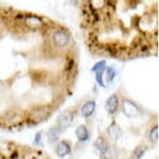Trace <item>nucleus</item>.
<instances>
[{"label":"nucleus","mask_w":159,"mask_h":159,"mask_svg":"<svg viewBox=\"0 0 159 159\" xmlns=\"http://www.w3.org/2000/svg\"><path fill=\"white\" fill-rule=\"evenodd\" d=\"M105 63H105V61L99 62V63H98L97 64H95V65L93 66V68H92V71H97L98 69H101V68H102L104 67Z\"/></svg>","instance_id":"4468645a"},{"label":"nucleus","mask_w":159,"mask_h":159,"mask_svg":"<svg viewBox=\"0 0 159 159\" xmlns=\"http://www.w3.org/2000/svg\"><path fill=\"white\" fill-rule=\"evenodd\" d=\"M76 135L80 141H86L89 138V131L84 126H79L76 130Z\"/></svg>","instance_id":"423d86ee"},{"label":"nucleus","mask_w":159,"mask_h":159,"mask_svg":"<svg viewBox=\"0 0 159 159\" xmlns=\"http://www.w3.org/2000/svg\"><path fill=\"white\" fill-rule=\"evenodd\" d=\"M52 41L57 47L65 48L69 42V36L65 32L57 30L52 34Z\"/></svg>","instance_id":"f257e3e1"},{"label":"nucleus","mask_w":159,"mask_h":159,"mask_svg":"<svg viewBox=\"0 0 159 159\" xmlns=\"http://www.w3.org/2000/svg\"><path fill=\"white\" fill-rule=\"evenodd\" d=\"M150 138H151L152 141H157L158 139V128L155 127V128L152 130L150 133Z\"/></svg>","instance_id":"9b49d317"},{"label":"nucleus","mask_w":159,"mask_h":159,"mask_svg":"<svg viewBox=\"0 0 159 159\" xmlns=\"http://www.w3.org/2000/svg\"><path fill=\"white\" fill-rule=\"evenodd\" d=\"M48 138L49 139V141L53 142L56 141L58 139L59 136H60V130L58 128H51L49 129V131L48 132Z\"/></svg>","instance_id":"1a4fd4ad"},{"label":"nucleus","mask_w":159,"mask_h":159,"mask_svg":"<svg viewBox=\"0 0 159 159\" xmlns=\"http://www.w3.org/2000/svg\"><path fill=\"white\" fill-rule=\"evenodd\" d=\"M72 119H73V116L70 113L65 112V113H63L58 117L57 123L61 128H68V126L70 125L71 123H72Z\"/></svg>","instance_id":"f03ea898"},{"label":"nucleus","mask_w":159,"mask_h":159,"mask_svg":"<svg viewBox=\"0 0 159 159\" xmlns=\"http://www.w3.org/2000/svg\"><path fill=\"white\" fill-rule=\"evenodd\" d=\"M95 110V102H88L82 108V113L84 117H89L93 114V112Z\"/></svg>","instance_id":"0eeeda50"},{"label":"nucleus","mask_w":159,"mask_h":159,"mask_svg":"<svg viewBox=\"0 0 159 159\" xmlns=\"http://www.w3.org/2000/svg\"><path fill=\"white\" fill-rule=\"evenodd\" d=\"M94 145L96 146V148L98 149L99 151L102 152V153H105L107 152L108 147H107V144L106 143V142L102 139V138H98L95 142Z\"/></svg>","instance_id":"9d476101"},{"label":"nucleus","mask_w":159,"mask_h":159,"mask_svg":"<svg viewBox=\"0 0 159 159\" xmlns=\"http://www.w3.org/2000/svg\"><path fill=\"white\" fill-rule=\"evenodd\" d=\"M57 152L61 157L66 156V155H68L70 152V147L65 142H62L61 143H59L58 147H57Z\"/></svg>","instance_id":"6e6552de"},{"label":"nucleus","mask_w":159,"mask_h":159,"mask_svg":"<svg viewBox=\"0 0 159 159\" xmlns=\"http://www.w3.org/2000/svg\"><path fill=\"white\" fill-rule=\"evenodd\" d=\"M115 77V71L112 69V68H108L107 70V81L110 82L112 81L113 78Z\"/></svg>","instance_id":"f8f14e48"},{"label":"nucleus","mask_w":159,"mask_h":159,"mask_svg":"<svg viewBox=\"0 0 159 159\" xmlns=\"http://www.w3.org/2000/svg\"><path fill=\"white\" fill-rule=\"evenodd\" d=\"M102 69H99V71L97 73V81L98 83L100 85H102V87H104V84L102 83Z\"/></svg>","instance_id":"ddd939ff"},{"label":"nucleus","mask_w":159,"mask_h":159,"mask_svg":"<svg viewBox=\"0 0 159 159\" xmlns=\"http://www.w3.org/2000/svg\"><path fill=\"white\" fill-rule=\"evenodd\" d=\"M123 111L128 117H133V116L138 114V107L131 102H125V103L123 105Z\"/></svg>","instance_id":"7ed1b4c3"},{"label":"nucleus","mask_w":159,"mask_h":159,"mask_svg":"<svg viewBox=\"0 0 159 159\" xmlns=\"http://www.w3.org/2000/svg\"><path fill=\"white\" fill-rule=\"evenodd\" d=\"M41 138H42L41 133H37V135L35 136V138H34V143L36 145H39V143H40V140H41Z\"/></svg>","instance_id":"2eb2a0df"},{"label":"nucleus","mask_w":159,"mask_h":159,"mask_svg":"<svg viewBox=\"0 0 159 159\" xmlns=\"http://www.w3.org/2000/svg\"><path fill=\"white\" fill-rule=\"evenodd\" d=\"M108 134L113 140H117L122 136V131L117 124L112 123V125L108 128Z\"/></svg>","instance_id":"20e7f679"},{"label":"nucleus","mask_w":159,"mask_h":159,"mask_svg":"<svg viewBox=\"0 0 159 159\" xmlns=\"http://www.w3.org/2000/svg\"><path fill=\"white\" fill-rule=\"evenodd\" d=\"M117 106H118V100H117V97L115 95H112L108 98L107 102V109L110 113H113V112L117 110Z\"/></svg>","instance_id":"39448f33"}]
</instances>
